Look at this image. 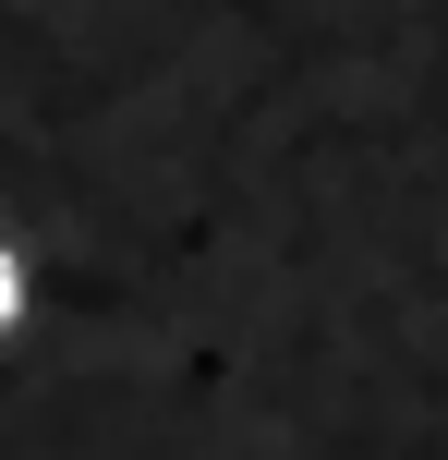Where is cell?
Here are the masks:
<instances>
[{
  "mask_svg": "<svg viewBox=\"0 0 448 460\" xmlns=\"http://www.w3.org/2000/svg\"><path fill=\"white\" fill-rule=\"evenodd\" d=\"M0 303H13V267H0Z\"/></svg>",
  "mask_w": 448,
  "mask_h": 460,
  "instance_id": "obj_1",
  "label": "cell"
}]
</instances>
